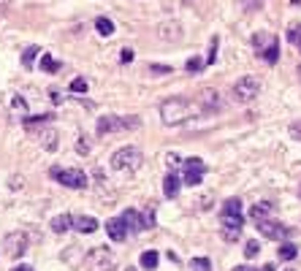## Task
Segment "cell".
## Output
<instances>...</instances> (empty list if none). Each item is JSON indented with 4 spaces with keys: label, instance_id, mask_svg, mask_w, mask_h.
I'll return each instance as SVG.
<instances>
[{
    "label": "cell",
    "instance_id": "33",
    "mask_svg": "<svg viewBox=\"0 0 301 271\" xmlns=\"http://www.w3.org/2000/svg\"><path fill=\"white\" fill-rule=\"evenodd\" d=\"M185 68H187V74H198V71L204 68V62L198 60V57H193V60H187V65H185Z\"/></svg>",
    "mask_w": 301,
    "mask_h": 271
},
{
    "label": "cell",
    "instance_id": "37",
    "mask_svg": "<svg viewBox=\"0 0 301 271\" xmlns=\"http://www.w3.org/2000/svg\"><path fill=\"white\" fill-rule=\"evenodd\" d=\"M301 36V25H290V30H288V41L290 44H296V38Z\"/></svg>",
    "mask_w": 301,
    "mask_h": 271
},
{
    "label": "cell",
    "instance_id": "34",
    "mask_svg": "<svg viewBox=\"0 0 301 271\" xmlns=\"http://www.w3.org/2000/svg\"><path fill=\"white\" fill-rule=\"evenodd\" d=\"M239 236H242V230H236V228H223V239H225V242H236Z\"/></svg>",
    "mask_w": 301,
    "mask_h": 271
},
{
    "label": "cell",
    "instance_id": "2",
    "mask_svg": "<svg viewBox=\"0 0 301 271\" xmlns=\"http://www.w3.org/2000/svg\"><path fill=\"white\" fill-rule=\"evenodd\" d=\"M112 168L114 171H139L141 163H144V155H141L139 147H122L112 155Z\"/></svg>",
    "mask_w": 301,
    "mask_h": 271
},
{
    "label": "cell",
    "instance_id": "4",
    "mask_svg": "<svg viewBox=\"0 0 301 271\" xmlns=\"http://www.w3.org/2000/svg\"><path fill=\"white\" fill-rule=\"evenodd\" d=\"M141 125V119L136 114L130 117H101L98 119V136H106V133H122V130H136Z\"/></svg>",
    "mask_w": 301,
    "mask_h": 271
},
{
    "label": "cell",
    "instance_id": "20",
    "mask_svg": "<svg viewBox=\"0 0 301 271\" xmlns=\"http://www.w3.org/2000/svg\"><path fill=\"white\" fill-rule=\"evenodd\" d=\"M95 30H98L104 38H109V36H114V22L109 17H98V19H95Z\"/></svg>",
    "mask_w": 301,
    "mask_h": 271
},
{
    "label": "cell",
    "instance_id": "35",
    "mask_svg": "<svg viewBox=\"0 0 301 271\" xmlns=\"http://www.w3.org/2000/svg\"><path fill=\"white\" fill-rule=\"evenodd\" d=\"M171 65H160V62H152V65H149V74H171Z\"/></svg>",
    "mask_w": 301,
    "mask_h": 271
},
{
    "label": "cell",
    "instance_id": "19",
    "mask_svg": "<svg viewBox=\"0 0 301 271\" xmlns=\"http://www.w3.org/2000/svg\"><path fill=\"white\" fill-rule=\"evenodd\" d=\"M260 57H263L269 65H274V62L280 60V41H277V38H272V44H269L266 49L260 52Z\"/></svg>",
    "mask_w": 301,
    "mask_h": 271
},
{
    "label": "cell",
    "instance_id": "44",
    "mask_svg": "<svg viewBox=\"0 0 301 271\" xmlns=\"http://www.w3.org/2000/svg\"><path fill=\"white\" fill-rule=\"evenodd\" d=\"M11 271H33V268H30V266H25V263H19V266H14Z\"/></svg>",
    "mask_w": 301,
    "mask_h": 271
},
{
    "label": "cell",
    "instance_id": "15",
    "mask_svg": "<svg viewBox=\"0 0 301 271\" xmlns=\"http://www.w3.org/2000/svg\"><path fill=\"white\" fill-rule=\"evenodd\" d=\"M38 139H41V147L46 149V152H54V149H57V130H54V127H46V130H41V136H38Z\"/></svg>",
    "mask_w": 301,
    "mask_h": 271
},
{
    "label": "cell",
    "instance_id": "12",
    "mask_svg": "<svg viewBox=\"0 0 301 271\" xmlns=\"http://www.w3.org/2000/svg\"><path fill=\"white\" fill-rule=\"evenodd\" d=\"M122 222H125V228H128L130 233H141V230H144V222H141V214H139V212H133V209L122 212Z\"/></svg>",
    "mask_w": 301,
    "mask_h": 271
},
{
    "label": "cell",
    "instance_id": "5",
    "mask_svg": "<svg viewBox=\"0 0 301 271\" xmlns=\"http://www.w3.org/2000/svg\"><path fill=\"white\" fill-rule=\"evenodd\" d=\"M49 177L52 179H57L60 185H65V187H71V190H82V187H87V174L82 171V168H54L49 171Z\"/></svg>",
    "mask_w": 301,
    "mask_h": 271
},
{
    "label": "cell",
    "instance_id": "41",
    "mask_svg": "<svg viewBox=\"0 0 301 271\" xmlns=\"http://www.w3.org/2000/svg\"><path fill=\"white\" fill-rule=\"evenodd\" d=\"M76 152H79V155H87V152H90V147L84 144V139H79V144H76Z\"/></svg>",
    "mask_w": 301,
    "mask_h": 271
},
{
    "label": "cell",
    "instance_id": "21",
    "mask_svg": "<svg viewBox=\"0 0 301 271\" xmlns=\"http://www.w3.org/2000/svg\"><path fill=\"white\" fill-rule=\"evenodd\" d=\"M157 260H160V255H157L155 250H147V252H141V268H147V271H155V268H157Z\"/></svg>",
    "mask_w": 301,
    "mask_h": 271
},
{
    "label": "cell",
    "instance_id": "38",
    "mask_svg": "<svg viewBox=\"0 0 301 271\" xmlns=\"http://www.w3.org/2000/svg\"><path fill=\"white\" fill-rule=\"evenodd\" d=\"M263 6V0H244V11H258Z\"/></svg>",
    "mask_w": 301,
    "mask_h": 271
},
{
    "label": "cell",
    "instance_id": "48",
    "mask_svg": "<svg viewBox=\"0 0 301 271\" xmlns=\"http://www.w3.org/2000/svg\"><path fill=\"white\" fill-rule=\"evenodd\" d=\"M125 271H136V268H130V266H128V268H125Z\"/></svg>",
    "mask_w": 301,
    "mask_h": 271
},
{
    "label": "cell",
    "instance_id": "10",
    "mask_svg": "<svg viewBox=\"0 0 301 271\" xmlns=\"http://www.w3.org/2000/svg\"><path fill=\"white\" fill-rule=\"evenodd\" d=\"M220 95L217 90H212V87H204L201 92H198V109L204 111V114H212V111H220Z\"/></svg>",
    "mask_w": 301,
    "mask_h": 271
},
{
    "label": "cell",
    "instance_id": "47",
    "mask_svg": "<svg viewBox=\"0 0 301 271\" xmlns=\"http://www.w3.org/2000/svg\"><path fill=\"white\" fill-rule=\"evenodd\" d=\"M296 49H298V52H301V36H298V38H296Z\"/></svg>",
    "mask_w": 301,
    "mask_h": 271
},
{
    "label": "cell",
    "instance_id": "14",
    "mask_svg": "<svg viewBox=\"0 0 301 271\" xmlns=\"http://www.w3.org/2000/svg\"><path fill=\"white\" fill-rule=\"evenodd\" d=\"M220 222H223V228H236V230H242V228H244V214H242V212H236V214L220 212Z\"/></svg>",
    "mask_w": 301,
    "mask_h": 271
},
{
    "label": "cell",
    "instance_id": "18",
    "mask_svg": "<svg viewBox=\"0 0 301 271\" xmlns=\"http://www.w3.org/2000/svg\"><path fill=\"white\" fill-rule=\"evenodd\" d=\"M74 228V217L71 214H57V217L52 220V230L54 233H65V230Z\"/></svg>",
    "mask_w": 301,
    "mask_h": 271
},
{
    "label": "cell",
    "instance_id": "50",
    "mask_svg": "<svg viewBox=\"0 0 301 271\" xmlns=\"http://www.w3.org/2000/svg\"><path fill=\"white\" fill-rule=\"evenodd\" d=\"M298 74H301V68H298Z\"/></svg>",
    "mask_w": 301,
    "mask_h": 271
},
{
    "label": "cell",
    "instance_id": "36",
    "mask_svg": "<svg viewBox=\"0 0 301 271\" xmlns=\"http://www.w3.org/2000/svg\"><path fill=\"white\" fill-rule=\"evenodd\" d=\"M133 57H136V54H133V49H128V46H125V49L120 52V62H122V65H128V62H133Z\"/></svg>",
    "mask_w": 301,
    "mask_h": 271
},
{
    "label": "cell",
    "instance_id": "6",
    "mask_svg": "<svg viewBox=\"0 0 301 271\" xmlns=\"http://www.w3.org/2000/svg\"><path fill=\"white\" fill-rule=\"evenodd\" d=\"M258 92H260V82L255 76H242L239 82L233 84V98L239 100V103H250V100H255L258 98Z\"/></svg>",
    "mask_w": 301,
    "mask_h": 271
},
{
    "label": "cell",
    "instance_id": "31",
    "mask_svg": "<svg viewBox=\"0 0 301 271\" xmlns=\"http://www.w3.org/2000/svg\"><path fill=\"white\" fill-rule=\"evenodd\" d=\"M217 46H220V38L215 36V38H212V41H209V57H207V62H209V65H212V62L217 60Z\"/></svg>",
    "mask_w": 301,
    "mask_h": 271
},
{
    "label": "cell",
    "instance_id": "46",
    "mask_svg": "<svg viewBox=\"0 0 301 271\" xmlns=\"http://www.w3.org/2000/svg\"><path fill=\"white\" fill-rule=\"evenodd\" d=\"M255 271H258V268H255ZM260 271H274V266H272V263H269V266H263Z\"/></svg>",
    "mask_w": 301,
    "mask_h": 271
},
{
    "label": "cell",
    "instance_id": "17",
    "mask_svg": "<svg viewBox=\"0 0 301 271\" xmlns=\"http://www.w3.org/2000/svg\"><path fill=\"white\" fill-rule=\"evenodd\" d=\"M272 212H274L272 204H269V201H260V204H255V206L250 209V217L255 220V222H260V220H269V214H272Z\"/></svg>",
    "mask_w": 301,
    "mask_h": 271
},
{
    "label": "cell",
    "instance_id": "29",
    "mask_svg": "<svg viewBox=\"0 0 301 271\" xmlns=\"http://www.w3.org/2000/svg\"><path fill=\"white\" fill-rule=\"evenodd\" d=\"M190 268L193 271H212V263H209V258H193L190 260Z\"/></svg>",
    "mask_w": 301,
    "mask_h": 271
},
{
    "label": "cell",
    "instance_id": "3",
    "mask_svg": "<svg viewBox=\"0 0 301 271\" xmlns=\"http://www.w3.org/2000/svg\"><path fill=\"white\" fill-rule=\"evenodd\" d=\"M84 266L90 271H114L117 255L109 250V247H92V250L84 255Z\"/></svg>",
    "mask_w": 301,
    "mask_h": 271
},
{
    "label": "cell",
    "instance_id": "25",
    "mask_svg": "<svg viewBox=\"0 0 301 271\" xmlns=\"http://www.w3.org/2000/svg\"><path fill=\"white\" fill-rule=\"evenodd\" d=\"M41 68L46 71V74H54V71H60V62L52 57V54H44L41 52Z\"/></svg>",
    "mask_w": 301,
    "mask_h": 271
},
{
    "label": "cell",
    "instance_id": "49",
    "mask_svg": "<svg viewBox=\"0 0 301 271\" xmlns=\"http://www.w3.org/2000/svg\"><path fill=\"white\" fill-rule=\"evenodd\" d=\"M298 195H301V187H298Z\"/></svg>",
    "mask_w": 301,
    "mask_h": 271
},
{
    "label": "cell",
    "instance_id": "32",
    "mask_svg": "<svg viewBox=\"0 0 301 271\" xmlns=\"http://www.w3.org/2000/svg\"><path fill=\"white\" fill-rule=\"evenodd\" d=\"M87 87L90 84H87L84 79H74V82H71V92H87Z\"/></svg>",
    "mask_w": 301,
    "mask_h": 271
},
{
    "label": "cell",
    "instance_id": "43",
    "mask_svg": "<svg viewBox=\"0 0 301 271\" xmlns=\"http://www.w3.org/2000/svg\"><path fill=\"white\" fill-rule=\"evenodd\" d=\"M49 100H52V103H62V98H60V92H57V90H52V92H49Z\"/></svg>",
    "mask_w": 301,
    "mask_h": 271
},
{
    "label": "cell",
    "instance_id": "30",
    "mask_svg": "<svg viewBox=\"0 0 301 271\" xmlns=\"http://www.w3.org/2000/svg\"><path fill=\"white\" fill-rule=\"evenodd\" d=\"M220 212H228V214L242 212V201H239V198H228V201L223 204V209H220Z\"/></svg>",
    "mask_w": 301,
    "mask_h": 271
},
{
    "label": "cell",
    "instance_id": "7",
    "mask_svg": "<svg viewBox=\"0 0 301 271\" xmlns=\"http://www.w3.org/2000/svg\"><path fill=\"white\" fill-rule=\"evenodd\" d=\"M3 252L9 255V258H22V255L27 252V233H22V230H14L3 239Z\"/></svg>",
    "mask_w": 301,
    "mask_h": 271
},
{
    "label": "cell",
    "instance_id": "42",
    "mask_svg": "<svg viewBox=\"0 0 301 271\" xmlns=\"http://www.w3.org/2000/svg\"><path fill=\"white\" fill-rule=\"evenodd\" d=\"M14 109L25 111V109H27V103H25V100H22V98H14Z\"/></svg>",
    "mask_w": 301,
    "mask_h": 271
},
{
    "label": "cell",
    "instance_id": "9",
    "mask_svg": "<svg viewBox=\"0 0 301 271\" xmlns=\"http://www.w3.org/2000/svg\"><path fill=\"white\" fill-rule=\"evenodd\" d=\"M255 225H258V230H260V236L272 239V242H280V239H285V236L293 233L290 228H285V225H280V222H274V220H260V222H255Z\"/></svg>",
    "mask_w": 301,
    "mask_h": 271
},
{
    "label": "cell",
    "instance_id": "23",
    "mask_svg": "<svg viewBox=\"0 0 301 271\" xmlns=\"http://www.w3.org/2000/svg\"><path fill=\"white\" fill-rule=\"evenodd\" d=\"M272 38H274V36H266V33H255V36H252V46H255V52H258V54L263 52L266 46L272 44Z\"/></svg>",
    "mask_w": 301,
    "mask_h": 271
},
{
    "label": "cell",
    "instance_id": "28",
    "mask_svg": "<svg viewBox=\"0 0 301 271\" xmlns=\"http://www.w3.org/2000/svg\"><path fill=\"white\" fill-rule=\"evenodd\" d=\"M141 222H144V230L147 228H155V204H149L144 214H141Z\"/></svg>",
    "mask_w": 301,
    "mask_h": 271
},
{
    "label": "cell",
    "instance_id": "16",
    "mask_svg": "<svg viewBox=\"0 0 301 271\" xmlns=\"http://www.w3.org/2000/svg\"><path fill=\"white\" fill-rule=\"evenodd\" d=\"M74 228L79 230V233H95V230H98V220L90 217V214H87V217H76Z\"/></svg>",
    "mask_w": 301,
    "mask_h": 271
},
{
    "label": "cell",
    "instance_id": "8",
    "mask_svg": "<svg viewBox=\"0 0 301 271\" xmlns=\"http://www.w3.org/2000/svg\"><path fill=\"white\" fill-rule=\"evenodd\" d=\"M204 174H207V163L201 157H187L185 160V185L198 187L204 182Z\"/></svg>",
    "mask_w": 301,
    "mask_h": 271
},
{
    "label": "cell",
    "instance_id": "45",
    "mask_svg": "<svg viewBox=\"0 0 301 271\" xmlns=\"http://www.w3.org/2000/svg\"><path fill=\"white\" fill-rule=\"evenodd\" d=\"M233 271H255V268H250V266H236Z\"/></svg>",
    "mask_w": 301,
    "mask_h": 271
},
{
    "label": "cell",
    "instance_id": "22",
    "mask_svg": "<svg viewBox=\"0 0 301 271\" xmlns=\"http://www.w3.org/2000/svg\"><path fill=\"white\" fill-rule=\"evenodd\" d=\"M277 255H280V260H293V258H298V247L290 244V242H285V244H280Z\"/></svg>",
    "mask_w": 301,
    "mask_h": 271
},
{
    "label": "cell",
    "instance_id": "13",
    "mask_svg": "<svg viewBox=\"0 0 301 271\" xmlns=\"http://www.w3.org/2000/svg\"><path fill=\"white\" fill-rule=\"evenodd\" d=\"M163 195L165 198H177L179 195V177L174 171H169L165 179H163Z\"/></svg>",
    "mask_w": 301,
    "mask_h": 271
},
{
    "label": "cell",
    "instance_id": "24",
    "mask_svg": "<svg viewBox=\"0 0 301 271\" xmlns=\"http://www.w3.org/2000/svg\"><path fill=\"white\" fill-rule=\"evenodd\" d=\"M38 54H41V49H38V46H27L25 54H22V65H25V68H33V62H36Z\"/></svg>",
    "mask_w": 301,
    "mask_h": 271
},
{
    "label": "cell",
    "instance_id": "39",
    "mask_svg": "<svg viewBox=\"0 0 301 271\" xmlns=\"http://www.w3.org/2000/svg\"><path fill=\"white\" fill-rule=\"evenodd\" d=\"M165 163H169V168L174 171V168H177V165H179V157H177V155H174V152H171L169 157H165Z\"/></svg>",
    "mask_w": 301,
    "mask_h": 271
},
{
    "label": "cell",
    "instance_id": "11",
    "mask_svg": "<svg viewBox=\"0 0 301 271\" xmlns=\"http://www.w3.org/2000/svg\"><path fill=\"white\" fill-rule=\"evenodd\" d=\"M106 233H109V239H112V242H125V239H128V228H125L122 217L109 220V222H106Z\"/></svg>",
    "mask_w": 301,
    "mask_h": 271
},
{
    "label": "cell",
    "instance_id": "27",
    "mask_svg": "<svg viewBox=\"0 0 301 271\" xmlns=\"http://www.w3.org/2000/svg\"><path fill=\"white\" fill-rule=\"evenodd\" d=\"M258 252H260V244H258V239H250L247 244H244V258L252 260V258H258Z\"/></svg>",
    "mask_w": 301,
    "mask_h": 271
},
{
    "label": "cell",
    "instance_id": "1",
    "mask_svg": "<svg viewBox=\"0 0 301 271\" xmlns=\"http://www.w3.org/2000/svg\"><path fill=\"white\" fill-rule=\"evenodd\" d=\"M195 111H201V109H195L193 103L187 98H182V95H174V98L160 103V119L165 125H182L185 119L193 117Z\"/></svg>",
    "mask_w": 301,
    "mask_h": 271
},
{
    "label": "cell",
    "instance_id": "26",
    "mask_svg": "<svg viewBox=\"0 0 301 271\" xmlns=\"http://www.w3.org/2000/svg\"><path fill=\"white\" fill-rule=\"evenodd\" d=\"M54 114H36V117H27L25 119V127H36V125H46V122H52Z\"/></svg>",
    "mask_w": 301,
    "mask_h": 271
},
{
    "label": "cell",
    "instance_id": "40",
    "mask_svg": "<svg viewBox=\"0 0 301 271\" xmlns=\"http://www.w3.org/2000/svg\"><path fill=\"white\" fill-rule=\"evenodd\" d=\"M290 136L301 141V125H298V122H293V125H290Z\"/></svg>",
    "mask_w": 301,
    "mask_h": 271
}]
</instances>
